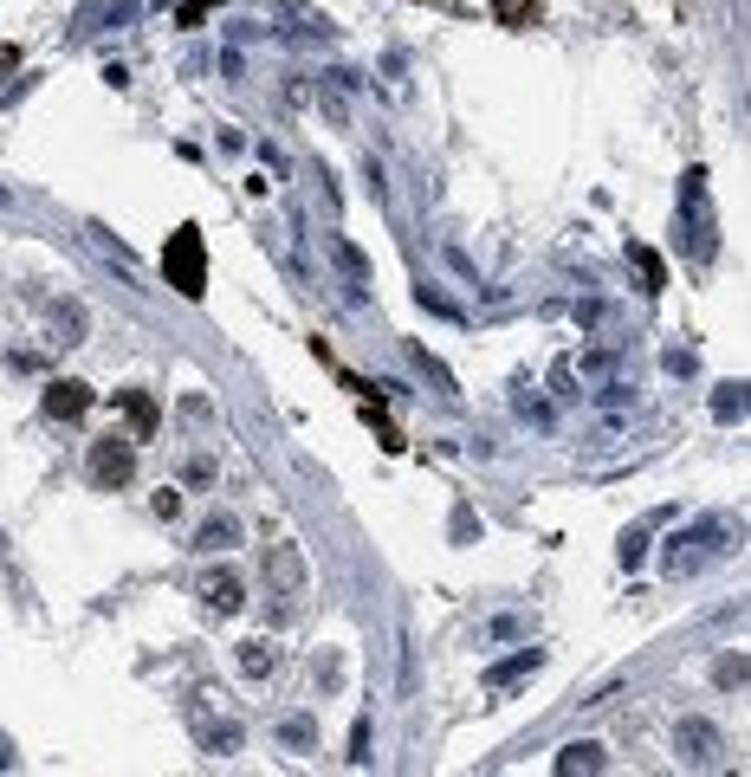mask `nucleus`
I'll return each instance as SVG.
<instances>
[{"label": "nucleus", "instance_id": "f257e3e1", "mask_svg": "<svg viewBox=\"0 0 751 777\" xmlns=\"http://www.w3.org/2000/svg\"><path fill=\"white\" fill-rule=\"evenodd\" d=\"M162 272L182 298H201L208 292V253H201V227H175L169 247H162Z\"/></svg>", "mask_w": 751, "mask_h": 777}, {"label": "nucleus", "instance_id": "f03ea898", "mask_svg": "<svg viewBox=\"0 0 751 777\" xmlns=\"http://www.w3.org/2000/svg\"><path fill=\"white\" fill-rule=\"evenodd\" d=\"M136 480V441L130 434H104V441H91V486H104V493H117V486Z\"/></svg>", "mask_w": 751, "mask_h": 777}, {"label": "nucleus", "instance_id": "7ed1b4c3", "mask_svg": "<svg viewBox=\"0 0 751 777\" xmlns=\"http://www.w3.org/2000/svg\"><path fill=\"white\" fill-rule=\"evenodd\" d=\"M195 596L214 609V616H234V609L247 603V590H240V577H234V570H208V577L195 583Z\"/></svg>", "mask_w": 751, "mask_h": 777}, {"label": "nucleus", "instance_id": "20e7f679", "mask_svg": "<svg viewBox=\"0 0 751 777\" xmlns=\"http://www.w3.org/2000/svg\"><path fill=\"white\" fill-rule=\"evenodd\" d=\"M674 745H680L687 765H713V758H719V726H706V719H680Z\"/></svg>", "mask_w": 751, "mask_h": 777}, {"label": "nucleus", "instance_id": "39448f33", "mask_svg": "<svg viewBox=\"0 0 751 777\" xmlns=\"http://www.w3.org/2000/svg\"><path fill=\"white\" fill-rule=\"evenodd\" d=\"M117 408H124V421H130V441H149V434L162 428L156 395H143V389H117Z\"/></svg>", "mask_w": 751, "mask_h": 777}, {"label": "nucleus", "instance_id": "423d86ee", "mask_svg": "<svg viewBox=\"0 0 751 777\" xmlns=\"http://www.w3.org/2000/svg\"><path fill=\"white\" fill-rule=\"evenodd\" d=\"M538 667H544V654H538V648H518L512 661L486 667V693H512L518 680H525V674H538Z\"/></svg>", "mask_w": 751, "mask_h": 777}, {"label": "nucleus", "instance_id": "0eeeda50", "mask_svg": "<svg viewBox=\"0 0 751 777\" xmlns=\"http://www.w3.org/2000/svg\"><path fill=\"white\" fill-rule=\"evenodd\" d=\"M85 408H91V383H72V376H65V383L46 389V415L52 421H78Z\"/></svg>", "mask_w": 751, "mask_h": 777}, {"label": "nucleus", "instance_id": "6e6552de", "mask_svg": "<svg viewBox=\"0 0 751 777\" xmlns=\"http://www.w3.org/2000/svg\"><path fill=\"white\" fill-rule=\"evenodd\" d=\"M609 758H603V745H590V739H577V745H564L557 752V771L564 777H577V771H603Z\"/></svg>", "mask_w": 751, "mask_h": 777}, {"label": "nucleus", "instance_id": "1a4fd4ad", "mask_svg": "<svg viewBox=\"0 0 751 777\" xmlns=\"http://www.w3.org/2000/svg\"><path fill=\"white\" fill-rule=\"evenodd\" d=\"M266 577H279L285 590H298V583H305V570H298V551H292V544H272V551H266Z\"/></svg>", "mask_w": 751, "mask_h": 777}, {"label": "nucleus", "instance_id": "9d476101", "mask_svg": "<svg viewBox=\"0 0 751 777\" xmlns=\"http://www.w3.org/2000/svg\"><path fill=\"white\" fill-rule=\"evenodd\" d=\"M234 538H240V525H234V518H227V512H214L208 525L195 531V551H227V544H234Z\"/></svg>", "mask_w": 751, "mask_h": 777}, {"label": "nucleus", "instance_id": "9b49d317", "mask_svg": "<svg viewBox=\"0 0 751 777\" xmlns=\"http://www.w3.org/2000/svg\"><path fill=\"white\" fill-rule=\"evenodd\" d=\"M628 266L641 272V292H661V285H667V266H661L654 247H628Z\"/></svg>", "mask_w": 751, "mask_h": 777}, {"label": "nucleus", "instance_id": "f8f14e48", "mask_svg": "<svg viewBox=\"0 0 751 777\" xmlns=\"http://www.w3.org/2000/svg\"><path fill=\"white\" fill-rule=\"evenodd\" d=\"M240 667H247L253 680H266L272 667H279V648H272V642H240Z\"/></svg>", "mask_w": 751, "mask_h": 777}, {"label": "nucleus", "instance_id": "ddd939ff", "mask_svg": "<svg viewBox=\"0 0 751 777\" xmlns=\"http://www.w3.org/2000/svg\"><path fill=\"white\" fill-rule=\"evenodd\" d=\"M493 20L512 26V33L518 26H538V0H493Z\"/></svg>", "mask_w": 751, "mask_h": 777}, {"label": "nucleus", "instance_id": "4468645a", "mask_svg": "<svg viewBox=\"0 0 751 777\" xmlns=\"http://www.w3.org/2000/svg\"><path fill=\"white\" fill-rule=\"evenodd\" d=\"M279 739L292 745V752H311V739H318V732H311V719H285V726H279Z\"/></svg>", "mask_w": 751, "mask_h": 777}, {"label": "nucleus", "instance_id": "2eb2a0df", "mask_svg": "<svg viewBox=\"0 0 751 777\" xmlns=\"http://www.w3.org/2000/svg\"><path fill=\"white\" fill-rule=\"evenodd\" d=\"M201 745H208V752H240V726H221V732H201Z\"/></svg>", "mask_w": 751, "mask_h": 777}, {"label": "nucleus", "instance_id": "dca6fc26", "mask_svg": "<svg viewBox=\"0 0 751 777\" xmlns=\"http://www.w3.org/2000/svg\"><path fill=\"white\" fill-rule=\"evenodd\" d=\"M719 687H745V654H726V661H719Z\"/></svg>", "mask_w": 751, "mask_h": 777}, {"label": "nucleus", "instance_id": "f3484780", "mask_svg": "<svg viewBox=\"0 0 751 777\" xmlns=\"http://www.w3.org/2000/svg\"><path fill=\"white\" fill-rule=\"evenodd\" d=\"M719 421H732V415H745V389H719Z\"/></svg>", "mask_w": 751, "mask_h": 777}, {"label": "nucleus", "instance_id": "a211bd4d", "mask_svg": "<svg viewBox=\"0 0 751 777\" xmlns=\"http://www.w3.org/2000/svg\"><path fill=\"white\" fill-rule=\"evenodd\" d=\"M156 518H182V493H175V486H162V493H156Z\"/></svg>", "mask_w": 751, "mask_h": 777}, {"label": "nucleus", "instance_id": "6ab92c4d", "mask_svg": "<svg viewBox=\"0 0 751 777\" xmlns=\"http://www.w3.org/2000/svg\"><path fill=\"white\" fill-rule=\"evenodd\" d=\"M208 7H214V0H188V7L175 13V20H182V26H201V13H208Z\"/></svg>", "mask_w": 751, "mask_h": 777}, {"label": "nucleus", "instance_id": "aec40b11", "mask_svg": "<svg viewBox=\"0 0 751 777\" xmlns=\"http://www.w3.org/2000/svg\"><path fill=\"white\" fill-rule=\"evenodd\" d=\"M7 765H13V745H7V739H0V771H7Z\"/></svg>", "mask_w": 751, "mask_h": 777}]
</instances>
